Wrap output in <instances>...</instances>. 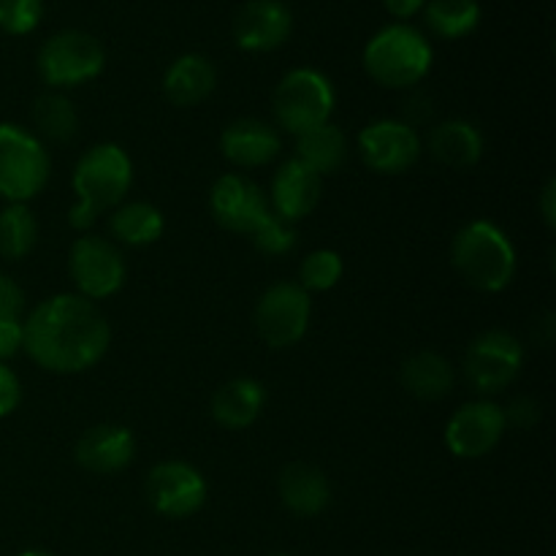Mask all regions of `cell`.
I'll return each mask as SVG.
<instances>
[{"label":"cell","instance_id":"ba28073f","mask_svg":"<svg viewBox=\"0 0 556 556\" xmlns=\"http://www.w3.org/2000/svg\"><path fill=\"white\" fill-rule=\"evenodd\" d=\"M309 315V293L299 282H275L255 304V329L266 345L286 351L307 334Z\"/></svg>","mask_w":556,"mask_h":556},{"label":"cell","instance_id":"e0dca14e","mask_svg":"<svg viewBox=\"0 0 556 556\" xmlns=\"http://www.w3.org/2000/svg\"><path fill=\"white\" fill-rule=\"evenodd\" d=\"M320 193H324V179L302 161L291 157L277 168L275 179H271L269 206H275L271 212L280 215L282 220L296 223L318 206Z\"/></svg>","mask_w":556,"mask_h":556},{"label":"cell","instance_id":"3957f363","mask_svg":"<svg viewBox=\"0 0 556 556\" xmlns=\"http://www.w3.org/2000/svg\"><path fill=\"white\" fill-rule=\"evenodd\" d=\"M451 258L467 286L483 293H500L514 282L516 250L510 239L489 220H472L451 244Z\"/></svg>","mask_w":556,"mask_h":556},{"label":"cell","instance_id":"7402d4cb","mask_svg":"<svg viewBox=\"0 0 556 556\" xmlns=\"http://www.w3.org/2000/svg\"><path fill=\"white\" fill-rule=\"evenodd\" d=\"M429 152L443 166L465 172V168H472L481 161L483 136L467 119H448V123H440L438 128H432V134H429Z\"/></svg>","mask_w":556,"mask_h":556},{"label":"cell","instance_id":"d4e9b609","mask_svg":"<svg viewBox=\"0 0 556 556\" xmlns=\"http://www.w3.org/2000/svg\"><path fill=\"white\" fill-rule=\"evenodd\" d=\"M109 231L128 248H147L161 239L163 215L157 206L147 204V201H130V204H119L117 210H112Z\"/></svg>","mask_w":556,"mask_h":556},{"label":"cell","instance_id":"484cf974","mask_svg":"<svg viewBox=\"0 0 556 556\" xmlns=\"http://www.w3.org/2000/svg\"><path fill=\"white\" fill-rule=\"evenodd\" d=\"M30 117L38 134L52 141H60V144L74 139L76 130H79V114H76L74 103L63 92H43V96H38L33 101Z\"/></svg>","mask_w":556,"mask_h":556},{"label":"cell","instance_id":"8fae6325","mask_svg":"<svg viewBox=\"0 0 556 556\" xmlns=\"http://www.w3.org/2000/svg\"><path fill=\"white\" fill-rule=\"evenodd\" d=\"M147 500L166 519H188L206 503V481L188 462H161L147 476Z\"/></svg>","mask_w":556,"mask_h":556},{"label":"cell","instance_id":"7c38bea8","mask_svg":"<svg viewBox=\"0 0 556 556\" xmlns=\"http://www.w3.org/2000/svg\"><path fill=\"white\" fill-rule=\"evenodd\" d=\"M505 429H508V421H505L503 407L489 400L467 402L451 416L445 427V445L459 459H481L497 448Z\"/></svg>","mask_w":556,"mask_h":556},{"label":"cell","instance_id":"f1b7e54d","mask_svg":"<svg viewBox=\"0 0 556 556\" xmlns=\"http://www.w3.org/2000/svg\"><path fill=\"white\" fill-rule=\"evenodd\" d=\"M342 277V258L334 250H313L307 258L302 261V269H299V286L304 291L324 293L340 282Z\"/></svg>","mask_w":556,"mask_h":556},{"label":"cell","instance_id":"d6a6232c","mask_svg":"<svg viewBox=\"0 0 556 556\" xmlns=\"http://www.w3.org/2000/svg\"><path fill=\"white\" fill-rule=\"evenodd\" d=\"M505 413V421L514 424V427H535L538 421H541L543 410H541V402L532 400V396H516L514 402L508 405V410Z\"/></svg>","mask_w":556,"mask_h":556},{"label":"cell","instance_id":"cb8c5ba5","mask_svg":"<svg viewBox=\"0 0 556 556\" xmlns=\"http://www.w3.org/2000/svg\"><path fill=\"white\" fill-rule=\"evenodd\" d=\"M348 157V139L340 130V125L326 123L318 128L307 130V134L296 136V161L313 168L318 177L324 174H334L337 168L345 163Z\"/></svg>","mask_w":556,"mask_h":556},{"label":"cell","instance_id":"4fadbf2b","mask_svg":"<svg viewBox=\"0 0 556 556\" xmlns=\"http://www.w3.org/2000/svg\"><path fill=\"white\" fill-rule=\"evenodd\" d=\"M364 163L378 174H402L421 157V136L402 119H378L358 134Z\"/></svg>","mask_w":556,"mask_h":556},{"label":"cell","instance_id":"6da1fadb","mask_svg":"<svg viewBox=\"0 0 556 556\" xmlns=\"http://www.w3.org/2000/svg\"><path fill=\"white\" fill-rule=\"evenodd\" d=\"M109 342L106 318L79 293L49 296L22 324V351L47 372H85L106 356Z\"/></svg>","mask_w":556,"mask_h":556},{"label":"cell","instance_id":"74e56055","mask_svg":"<svg viewBox=\"0 0 556 556\" xmlns=\"http://www.w3.org/2000/svg\"><path fill=\"white\" fill-rule=\"evenodd\" d=\"M20 556H52V554H47V552H25V554H20Z\"/></svg>","mask_w":556,"mask_h":556},{"label":"cell","instance_id":"8d00e7d4","mask_svg":"<svg viewBox=\"0 0 556 556\" xmlns=\"http://www.w3.org/2000/svg\"><path fill=\"white\" fill-rule=\"evenodd\" d=\"M383 3L391 14L400 16V20H407V16H413L416 11H421L427 0H383Z\"/></svg>","mask_w":556,"mask_h":556},{"label":"cell","instance_id":"9c48e42d","mask_svg":"<svg viewBox=\"0 0 556 556\" xmlns=\"http://www.w3.org/2000/svg\"><path fill=\"white\" fill-rule=\"evenodd\" d=\"M525 367V348L510 331L492 329L470 342L465 356V375L481 394H497L519 378Z\"/></svg>","mask_w":556,"mask_h":556},{"label":"cell","instance_id":"f35d334b","mask_svg":"<svg viewBox=\"0 0 556 556\" xmlns=\"http://www.w3.org/2000/svg\"><path fill=\"white\" fill-rule=\"evenodd\" d=\"M275 556H291V554H275Z\"/></svg>","mask_w":556,"mask_h":556},{"label":"cell","instance_id":"277c9868","mask_svg":"<svg viewBox=\"0 0 556 556\" xmlns=\"http://www.w3.org/2000/svg\"><path fill=\"white\" fill-rule=\"evenodd\" d=\"M364 68L378 85L405 90L418 85L432 68V47L410 25H389L369 38Z\"/></svg>","mask_w":556,"mask_h":556},{"label":"cell","instance_id":"9a60e30c","mask_svg":"<svg viewBox=\"0 0 556 556\" xmlns=\"http://www.w3.org/2000/svg\"><path fill=\"white\" fill-rule=\"evenodd\" d=\"M136 456V440L128 427L119 424H98L76 440L74 459L81 470L92 476H114L125 470Z\"/></svg>","mask_w":556,"mask_h":556},{"label":"cell","instance_id":"5bb4252c","mask_svg":"<svg viewBox=\"0 0 556 556\" xmlns=\"http://www.w3.org/2000/svg\"><path fill=\"white\" fill-rule=\"evenodd\" d=\"M210 210L212 217L220 223L226 231L233 233H250L255 231L261 220L271 212L269 199L264 190L248 179L244 174H223L210 193Z\"/></svg>","mask_w":556,"mask_h":556},{"label":"cell","instance_id":"603a6c76","mask_svg":"<svg viewBox=\"0 0 556 556\" xmlns=\"http://www.w3.org/2000/svg\"><path fill=\"white\" fill-rule=\"evenodd\" d=\"M400 380L407 394L416 396V400H443L454 389V367L440 353L418 351L410 358H405Z\"/></svg>","mask_w":556,"mask_h":556},{"label":"cell","instance_id":"e575fe53","mask_svg":"<svg viewBox=\"0 0 556 556\" xmlns=\"http://www.w3.org/2000/svg\"><path fill=\"white\" fill-rule=\"evenodd\" d=\"M22 351V324L20 320H0V362L16 356Z\"/></svg>","mask_w":556,"mask_h":556},{"label":"cell","instance_id":"83f0119b","mask_svg":"<svg viewBox=\"0 0 556 556\" xmlns=\"http://www.w3.org/2000/svg\"><path fill=\"white\" fill-rule=\"evenodd\" d=\"M481 22L478 0H429L427 25L443 38L470 36Z\"/></svg>","mask_w":556,"mask_h":556},{"label":"cell","instance_id":"44dd1931","mask_svg":"<svg viewBox=\"0 0 556 556\" xmlns=\"http://www.w3.org/2000/svg\"><path fill=\"white\" fill-rule=\"evenodd\" d=\"M280 500L296 516L324 514L331 503L329 478L318 467L293 462L280 472Z\"/></svg>","mask_w":556,"mask_h":556},{"label":"cell","instance_id":"8992f818","mask_svg":"<svg viewBox=\"0 0 556 556\" xmlns=\"http://www.w3.org/2000/svg\"><path fill=\"white\" fill-rule=\"evenodd\" d=\"M271 103L277 125L286 134L302 136L329 123L334 112V87L320 71L296 68L282 76Z\"/></svg>","mask_w":556,"mask_h":556},{"label":"cell","instance_id":"ac0fdd59","mask_svg":"<svg viewBox=\"0 0 556 556\" xmlns=\"http://www.w3.org/2000/svg\"><path fill=\"white\" fill-rule=\"evenodd\" d=\"M280 134L275 125L255 117L233 119L226 125L220 136V152L228 163L239 168H258L275 161L280 155Z\"/></svg>","mask_w":556,"mask_h":556},{"label":"cell","instance_id":"836d02e7","mask_svg":"<svg viewBox=\"0 0 556 556\" xmlns=\"http://www.w3.org/2000/svg\"><path fill=\"white\" fill-rule=\"evenodd\" d=\"M22 400V389H20V378L14 375V369L9 364L0 362V418L11 416V413L20 407Z\"/></svg>","mask_w":556,"mask_h":556},{"label":"cell","instance_id":"d590c367","mask_svg":"<svg viewBox=\"0 0 556 556\" xmlns=\"http://www.w3.org/2000/svg\"><path fill=\"white\" fill-rule=\"evenodd\" d=\"M541 210H543V220H546V226L554 228L556 226V179H548L546 188H543Z\"/></svg>","mask_w":556,"mask_h":556},{"label":"cell","instance_id":"30bf717a","mask_svg":"<svg viewBox=\"0 0 556 556\" xmlns=\"http://www.w3.org/2000/svg\"><path fill=\"white\" fill-rule=\"evenodd\" d=\"M68 275L79 296L101 302L125 286L123 253L101 237H79L71 244Z\"/></svg>","mask_w":556,"mask_h":556},{"label":"cell","instance_id":"5b68a950","mask_svg":"<svg viewBox=\"0 0 556 556\" xmlns=\"http://www.w3.org/2000/svg\"><path fill=\"white\" fill-rule=\"evenodd\" d=\"M49 152L36 134L0 123V195L9 204H27L49 182Z\"/></svg>","mask_w":556,"mask_h":556},{"label":"cell","instance_id":"4316f807","mask_svg":"<svg viewBox=\"0 0 556 556\" xmlns=\"http://www.w3.org/2000/svg\"><path fill=\"white\" fill-rule=\"evenodd\" d=\"M38 242L36 215L27 204H9L0 210V255L5 261H22Z\"/></svg>","mask_w":556,"mask_h":556},{"label":"cell","instance_id":"f546056e","mask_svg":"<svg viewBox=\"0 0 556 556\" xmlns=\"http://www.w3.org/2000/svg\"><path fill=\"white\" fill-rule=\"evenodd\" d=\"M250 239H253L258 253L286 255L296 248V228H293V223L282 220L280 215L269 212V215L255 226V231L250 233Z\"/></svg>","mask_w":556,"mask_h":556},{"label":"cell","instance_id":"4dcf8cb0","mask_svg":"<svg viewBox=\"0 0 556 556\" xmlns=\"http://www.w3.org/2000/svg\"><path fill=\"white\" fill-rule=\"evenodd\" d=\"M43 16V0H0V30L25 36Z\"/></svg>","mask_w":556,"mask_h":556},{"label":"cell","instance_id":"2e32d148","mask_svg":"<svg viewBox=\"0 0 556 556\" xmlns=\"http://www.w3.org/2000/svg\"><path fill=\"white\" fill-rule=\"evenodd\" d=\"M291 11L282 0H250L233 20V38L248 52H269L291 36Z\"/></svg>","mask_w":556,"mask_h":556},{"label":"cell","instance_id":"ffe728a7","mask_svg":"<svg viewBox=\"0 0 556 556\" xmlns=\"http://www.w3.org/2000/svg\"><path fill=\"white\" fill-rule=\"evenodd\" d=\"M266 405V391L258 380L237 378L220 386L212 396V418L231 432L253 427Z\"/></svg>","mask_w":556,"mask_h":556},{"label":"cell","instance_id":"52a82bcc","mask_svg":"<svg viewBox=\"0 0 556 556\" xmlns=\"http://www.w3.org/2000/svg\"><path fill=\"white\" fill-rule=\"evenodd\" d=\"M106 65L101 41L85 30H63L38 52V74L49 87H76L96 79Z\"/></svg>","mask_w":556,"mask_h":556},{"label":"cell","instance_id":"7a4b0ae2","mask_svg":"<svg viewBox=\"0 0 556 556\" xmlns=\"http://www.w3.org/2000/svg\"><path fill=\"white\" fill-rule=\"evenodd\" d=\"M71 185L76 201L68 210V223L76 231H85L101 212L117 210L123 204L134 185V163L123 147L96 144L79 157Z\"/></svg>","mask_w":556,"mask_h":556},{"label":"cell","instance_id":"1f68e13d","mask_svg":"<svg viewBox=\"0 0 556 556\" xmlns=\"http://www.w3.org/2000/svg\"><path fill=\"white\" fill-rule=\"evenodd\" d=\"M22 309H25V293L9 275L0 271V320H20Z\"/></svg>","mask_w":556,"mask_h":556},{"label":"cell","instance_id":"d6986e66","mask_svg":"<svg viewBox=\"0 0 556 556\" xmlns=\"http://www.w3.org/2000/svg\"><path fill=\"white\" fill-rule=\"evenodd\" d=\"M217 85V71L204 54H182L168 65L163 76V92L174 106H199L212 96Z\"/></svg>","mask_w":556,"mask_h":556}]
</instances>
